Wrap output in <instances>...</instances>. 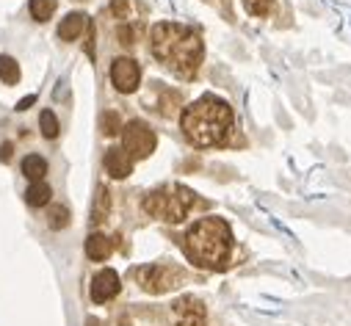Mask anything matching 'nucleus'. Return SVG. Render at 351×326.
<instances>
[{
  "label": "nucleus",
  "mask_w": 351,
  "mask_h": 326,
  "mask_svg": "<svg viewBox=\"0 0 351 326\" xmlns=\"http://www.w3.org/2000/svg\"><path fill=\"white\" fill-rule=\"evenodd\" d=\"M152 55L180 77H194L205 47L194 28L178 23H158L152 28Z\"/></svg>",
  "instance_id": "1"
},
{
  "label": "nucleus",
  "mask_w": 351,
  "mask_h": 326,
  "mask_svg": "<svg viewBox=\"0 0 351 326\" xmlns=\"http://www.w3.org/2000/svg\"><path fill=\"white\" fill-rule=\"evenodd\" d=\"M186 255L208 271H224L232 255V232L224 218H202L186 232Z\"/></svg>",
  "instance_id": "2"
},
{
  "label": "nucleus",
  "mask_w": 351,
  "mask_h": 326,
  "mask_svg": "<svg viewBox=\"0 0 351 326\" xmlns=\"http://www.w3.org/2000/svg\"><path fill=\"white\" fill-rule=\"evenodd\" d=\"M232 127V111L224 100L205 95L183 114V133L197 147H216L230 136Z\"/></svg>",
  "instance_id": "3"
},
{
  "label": "nucleus",
  "mask_w": 351,
  "mask_h": 326,
  "mask_svg": "<svg viewBox=\"0 0 351 326\" xmlns=\"http://www.w3.org/2000/svg\"><path fill=\"white\" fill-rule=\"evenodd\" d=\"M191 205H194V194L186 186H163V188H155L152 194H147V199H144V210L169 224L183 221L189 216Z\"/></svg>",
  "instance_id": "4"
},
{
  "label": "nucleus",
  "mask_w": 351,
  "mask_h": 326,
  "mask_svg": "<svg viewBox=\"0 0 351 326\" xmlns=\"http://www.w3.org/2000/svg\"><path fill=\"white\" fill-rule=\"evenodd\" d=\"M136 279L147 293H169L186 279V274L174 266H141Z\"/></svg>",
  "instance_id": "5"
},
{
  "label": "nucleus",
  "mask_w": 351,
  "mask_h": 326,
  "mask_svg": "<svg viewBox=\"0 0 351 326\" xmlns=\"http://www.w3.org/2000/svg\"><path fill=\"white\" fill-rule=\"evenodd\" d=\"M125 152L130 155V158H147V155H152V149H155V144H158V138H155V133L144 125V122H130V125H125Z\"/></svg>",
  "instance_id": "6"
},
{
  "label": "nucleus",
  "mask_w": 351,
  "mask_h": 326,
  "mask_svg": "<svg viewBox=\"0 0 351 326\" xmlns=\"http://www.w3.org/2000/svg\"><path fill=\"white\" fill-rule=\"evenodd\" d=\"M171 315L178 326H208V312L205 304L194 296H183L171 304Z\"/></svg>",
  "instance_id": "7"
},
{
  "label": "nucleus",
  "mask_w": 351,
  "mask_h": 326,
  "mask_svg": "<svg viewBox=\"0 0 351 326\" xmlns=\"http://www.w3.org/2000/svg\"><path fill=\"white\" fill-rule=\"evenodd\" d=\"M138 80H141V69L133 58H117L111 66V84L117 86V92L130 95L138 89Z\"/></svg>",
  "instance_id": "8"
},
{
  "label": "nucleus",
  "mask_w": 351,
  "mask_h": 326,
  "mask_svg": "<svg viewBox=\"0 0 351 326\" xmlns=\"http://www.w3.org/2000/svg\"><path fill=\"white\" fill-rule=\"evenodd\" d=\"M119 274L117 271H111V268H106V271H100L97 277H95V282H92V299L97 301V304H106V301H111L117 293H119Z\"/></svg>",
  "instance_id": "9"
},
{
  "label": "nucleus",
  "mask_w": 351,
  "mask_h": 326,
  "mask_svg": "<svg viewBox=\"0 0 351 326\" xmlns=\"http://www.w3.org/2000/svg\"><path fill=\"white\" fill-rule=\"evenodd\" d=\"M106 172H108L111 177H117V180H125V177L133 172V158H130L125 149H119V147L108 149V152H106Z\"/></svg>",
  "instance_id": "10"
},
{
  "label": "nucleus",
  "mask_w": 351,
  "mask_h": 326,
  "mask_svg": "<svg viewBox=\"0 0 351 326\" xmlns=\"http://www.w3.org/2000/svg\"><path fill=\"white\" fill-rule=\"evenodd\" d=\"M111 252H114V240L103 232H95L86 240V255H89V260H106Z\"/></svg>",
  "instance_id": "11"
},
{
  "label": "nucleus",
  "mask_w": 351,
  "mask_h": 326,
  "mask_svg": "<svg viewBox=\"0 0 351 326\" xmlns=\"http://www.w3.org/2000/svg\"><path fill=\"white\" fill-rule=\"evenodd\" d=\"M86 25H89V17L80 14V12H72V14L64 17V23L58 25V36H61L64 42H72V39H77V36L83 34Z\"/></svg>",
  "instance_id": "12"
},
{
  "label": "nucleus",
  "mask_w": 351,
  "mask_h": 326,
  "mask_svg": "<svg viewBox=\"0 0 351 326\" xmlns=\"http://www.w3.org/2000/svg\"><path fill=\"white\" fill-rule=\"evenodd\" d=\"M23 175L31 177L34 183H39V180L47 175V160L39 158V155H28V158L23 160Z\"/></svg>",
  "instance_id": "13"
},
{
  "label": "nucleus",
  "mask_w": 351,
  "mask_h": 326,
  "mask_svg": "<svg viewBox=\"0 0 351 326\" xmlns=\"http://www.w3.org/2000/svg\"><path fill=\"white\" fill-rule=\"evenodd\" d=\"M50 197H53V191H50V186L47 183H34L28 191H25V202L31 205V208H42V205H47L50 202Z\"/></svg>",
  "instance_id": "14"
},
{
  "label": "nucleus",
  "mask_w": 351,
  "mask_h": 326,
  "mask_svg": "<svg viewBox=\"0 0 351 326\" xmlns=\"http://www.w3.org/2000/svg\"><path fill=\"white\" fill-rule=\"evenodd\" d=\"M0 80L3 84H17L20 80V66L12 55H0Z\"/></svg>",
  "instance_id": "15"
},
{
  "label": "nucleus",
  "mask_w": 351,
  "mask_h": 326,
  "mask_svg": "<svg viewBox=\"0 0 351 326\" xmlns=\"http://www.w3.org/2000/svg\"><path fill=\"white\" fill-rule=\"evenodd\" d=\"M56 6H58V0H31V14H34V20L45 23L53 17Z\"/></svg>",
  "instance_id": "16"
},
{
  "label": "nucleus",
  "mask_w": 351,
  "mask_h": 326,
  "mask_svg": "<svg viewBox=\"0 0 351 326\" xmlns=\"http://www.w3.org/2000/svg\"><path fill=\"white\" fill-rule=\"evenodd\" d=\"M108 208H111V197H108V191L106 188H100L97 191V202H95V210H92V221H106V216H108Z\"/></svg>",
  "instance_id": "17"
},
{
  "label": "nucleus",
  "mask_w": 351,
  "mask_h": 326,
  "mask_svg": "<svg viewBox=\"0 0 351 326\" xmlns=\"http://www.w3.org/2000/svg\"><path fill=\"white\" fill-rule=\"evenodd\" d=\"M39 127H42V136H45V138H56V136H58V119H56V114H53V111H42Z\"/></svg>",
  "instance_id": "18"
},
{
  "label": "nucleus",
  "mask_w": 351,
  "mask_h": 326,
  "mask_svg": "<svg viewBox=\"0 0 351 326\" xmlns=\"http://www.w3.org/2000/svg\"><path fill=\"white\" fill-rule=\"evenodd\" d=\"M47 224H50L53 229L66 227V224H69V210H66V208H61V205H53V208H50V213H47Z\"/></svg>",
  "instance_id": "19"
},
{
  "label": "nucleus",
  "mask_w": 351,
  "mask_h": 326,
  "mask_svg": "<svg viewBox=\"0 0 351 326\" xmlns=\"http://www.w3.org/2000/svg\"><path fill=\"white\" fill-rule=\"evenodd\" d=\"M243 6L254 17H266L271 12V6H274V0H243Z\"/></svg>",
  "instance_id": "20"
},
{
  "label": "nucleus",
  "mask_w": 351,
  "mask_h": 326,
  "mask_svg": "<svg viewBox=\"0 0 351 326\" xmlns=\"http://www.w3.org/2000/svg\"><path fill=\"white\" fill-rule=\"evenodd\" d=\"M100 125H103V133H106V136H117V133L122 130V119H119V114H117V111L103 114Z\"/></svg>",
  "instance_id": "21"
},
{
  "label": "nucleus",
  "mask_w": 351,
  "mask_h": 326,
  "mask_svg": "<svg viewBox=\"0 0 351 326\" xmlns=\"http://www.w3.org/2000/svg\"><path fill=\"white\" fill-rule=\"evenodd\" d=\"M160 111L166 114V116H171L174 111H178V105H180V95L178 92H163V100H160Z\"/></svg>",
  "instance_id": "22"
},
{
  "label": "nucleus",
  "mask_w": 351,
  "mask_h": 326,
  "mask_svg": "<svg viewBox=\"0 0 351 326\" xmlns=\"http://www.w3.org/2000/svg\"><path fill=\"white\" fill-rule=\"evenodd\" d=\"M111 12H114V17H128L130 14V3H128V0H114Z\"/></svg>",
  "instance_id": "23"
},
{
  "label": "nucleus",
  "mask_w": 351,
  "mask_h": 326,
  "mask_svg": "<svg viewBox=\"0 0 351 326\" xmlns=\"http://www.w3.org/2000/svg\"><path fill=\"white\" fill-rule=\"evenodd\" d=\"M133 36H136V31H133V28H119V42H122V45H128V47H130V45L136 42Z\"/></svg>",
  "instance_id": "24"
},
{
  "label": "nucleus",
  "mask_w": 351,
  "mask_h": 326,
  "mask_svg": "<svg viewBox=\"0 0 351 326\" xmlns=\"http://www.w3.org/2000/svg\"><path fill=\"white\" fill-rule=\"evenodd\" d=\"M0 158H3V160L12 158V144H3V147H0Z\"/></svg>",
  "instance_id": "25"
},
{
  "label": "nucleus",
  "mask_w": 351,
  "mask_h": 326,
  "mask_svg": "<svg viewBox=\"0 0 351 326\" xmlns=\"http://www.w3.org/2000/svg\"><path fill=\"white\" fill-rule=\"evenodd\" d=\"M31 105H34V97H25L23 103H17V108H20V111H25V108H31Z\"/></svg>",
  "instance_id": "26"
},
{
  "label": "nucleus",
  "mask_w": 351,
  "mask_h": 326,
  "mask_svg": "<svg viewBox=\"0 0 351 326\" xmlns=\"http://www.w3.org/2000/svg\"><path fill=\"white\" fill-rule=\"evenodd\" d=\"M86 326H103V323H100L97 318H89V323H86Z\"/></svg>",
  "instance_id": "27"
}]
</instances>
